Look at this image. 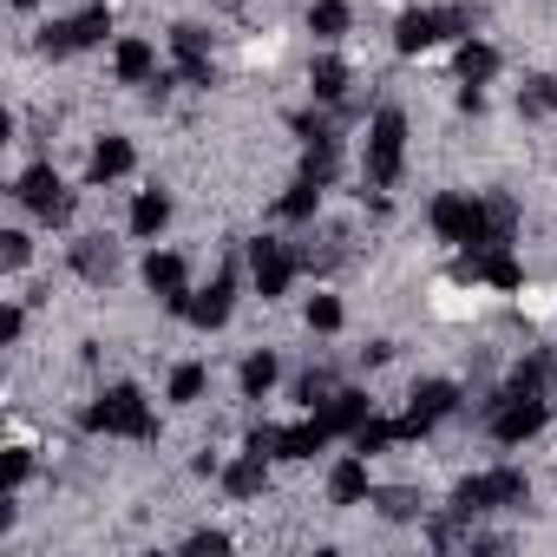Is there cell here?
Segmentation results:
<instances>
[{"instance_id":"cell-1","label":"cell","mask_w":557,"mask_h":557,"mask_svg":"<svg viewBox=\"0 0 557 557\" xmlns=\"http://www.w3.org/2000/svg\"><path fill=\"white\" fill-rule=\"evenodd\" d=\"M86 433H119V440H158V413H151V400L132 387V381H119V387H106L86 413Z\"/></svg>"},{"instance_id":"cell-2","label":"cell","mask_w":557,"mask_h":557,"mask_svg":"<svg viewBox=\"0 0 557 557\" xmlns=\"http://www.w3.org/2000/svg\"><path fill=\"white\" fill-rule=\"evenodd\" d=\"M426 216H433V236L453 243V249H485V243H492L485 197H472V190H440Z\"/></svg>"},{"instance_id":"cell-3","label":"cell","mask_w":557,"mask_h":557,"mask_svg":"<svg viewBox=\"0 0 557 557\" xmlns=\"http://www.w3.org/2000/svg\"><path fill=\"white\" fill-rule=\"evenodd\" d=\"M550 426V400L544 394H492L485 400V433L498 440V446H524V440H537Z\"/></svg>"},{"instance_id":"cell-4","label":"cell","mask_w":557,"mask_h":557,"mask_svg":"<svg viewBox=\"0 0 557 557\" xmlns=\"http://www.w3.org/2000/svg\"><path fill=\"white\" fill-rule=\"evenodd\" d=\"M400 164H407V112L387 106V112H374V125H368V184H374V190H394V184H400Z\"/></svg>"},{"instance_id":"cell-5","label":"cell","mask_w":557,"mask_h":557,"mask_svg":"<svg viewBox=\"0 0 557 557\" xmlns=\"http://www.w3.org/2000/svg\"><path fill=\"white\" fill-rule=\"evenodd\" d=\"M524 498H531V479H524L518 466H498V472L466 479V485L453 492V511L479 518V511H505V505H524Z\"/></svg>"},{"instance_id":"cell-6","label":"cell","mask_w":557,"mask_h":557,"mask_svg":"<svg viewBox=\"0 0 557 557\" xmlns=\"http://www.w3.org/2000/svg\"><path fill=\"white\" fill-rule=\"evenodd\" d=\"M296 269H302V249H289V243H275V236H256V243H249V283H256V296H262V302H275V296H289V283H296Z\"/></svg>"},{"instance_id":"cell-7","label":"cell","mask_w":557,"mask_h":557,"mask_svg":"<svg viewBox=\"0 0 557 557\" xmlns=\"http://www.w3.org/2000/svg\"><path fill=\"white\" fill-rule=\"evenodd\" d=\"M14 197H21L40 223H66V216H73V190L60 184L53 164H27V171L14 177Z\"/></svg>"},{"instance_id":"cell-8","label":"cell","mask_w":557,"mask_h":557,"mask_svg":"<svg viewBox=\"0 0 557 557\" xmlns=\"http://www.w3.org/2000/svg\"><path fill=\"white\" fill-rule=\"evenodd\" d=\"M106 34H112V14H106V8H86V14H73V21H53V27L40 34V53H47V60H66V53L99 47Z\"/></svg>"},{"instance_id":"cell-9","label":"cell","mask_w":557,"mask_h":557,"mask_svg":"<svg viewBox=\"0 0 557 557\" xmlns=\"http://www.w3.org/2000/svg\"><path fill=\"white\" fill-rule=\"evenodd\" d=\"M145 289L164 296L171 315H184V302H190V262H184L177 249H151V256H145Z\"/></svg>"},{"instance_id":"cell-10","label":"cell","mask_w":557,"mask_h":557,"mask_svg":"<svg viewBox=\"0 0 557 557\" xmlns=\"http://www.w3.org/2000/svg\"><path fill=\"white\" fill-rule=\"evenodd\" d=\"M171 60H177V73H184V86H216V66H210V27L177 21V27H171Z\"/></svg>"},{"instance_id":"cell-11","label":"cell","mask_w":557,"mask_h":557,"mask_svg":"<svg viewBox=\"0 0 557 557\" xmlns=\"http://www.w3.org/2000/svg\"><path fill=\"white\" fill-rule=\"evenodd\" d=\"M230 309H236V262H223V269H216V283H210V289H197V296L184 302V322H197V329L210 335V329H223V322H230Z\"/></svg>"},{"instance_id":"cell-12","label":"cell","mask_w":557,"mask_h":557,"mask_svg":"<svg viewBox=\"0 0 557 557\" xmlns=\"http://www.w3.org/2000/svg\"><path fill=\"white\" fill-rule=\"evenodd\" d=\"M407 413H413V420L433 433L446 413H459V381H420V387L407 394Z\"/></svg>"},{"instance_id":"cell-13","label":"cell","mask_w":557,"mask_h":557,"mask_svg":"<svg viewBox=\"0 0 557 557\" xmlns=\"http://www.w3.org/2000/svg\"><path fill=\"white\" fill-rule=\"evenodd\" d=\"M112 73H119V86H151V79H158V47L138 40V34L119 40V47H112Z\"/></svg>"},{"instance_id":"cell-14","label":"cell","mask_w":557,"mask_h":557,"mask_svg":"<svg viewBox=\"0 0 557 557\" xmlns=\"http://www.w3.org/2000/svg\"><path fill=\"white\" fill-rule=\"evenodd\" d=\"M132 164H138V151H132V138H99L92 145V164H86V184H119V177H132Z\"/></svg>"},{"instance_id":"cell-15","label":"cell","mask_w":557,"mask_h":557,"mask_svg":"<svg viewBox=\"0 0 557 557\" xmlns=\"http://www.w3.org/2000/svg\"><path fill=\"white\" fill-rule=\"evenodd\" d=\"M66 256H73V269L86 275V283H112L119 275V243H106V236H79Z\"/></svg>"},{"instance_id":"cell-16","label":"cell","mask_w":557,"mask_h":557,"mask_svg":"<svg viewBox=\"0 0 557 557\" xmlns=\"http://www.w3.org/2000/svg\"><path fill=\"white\" fill-rule=\"evenodd\" d=\"M315 413H329V426H335V440H342V433L355 440V433H361V426L374 420V400H368V394H355V387H342V394H335L329 407H315Z\"/></svg>"},{"instance_id":"cell-17","label":"cell","mask_w":557,"mask_h":557,"mask_svg":"<svg viewBox=\"0 0 557 557\" xmlns=\"http://www.w3.org/2000/svg\"><path fill=\"white\" fill-rule=\"evenodd\" d=\"M223 492H230V498H262V492H269V459H262V453L230 459V466H223Z\"/></svg>"},{"instance_id":"cell-18","label":"cell","mask_w":557,"mask_h":557,"mask_svg":"<svg viewBox=\"0 0 557 557\" xmlns=\"http://www.w3.org/2000/svg\"><path fill=\"white\" fill-rule=\"evenodd\" d=\"M329 440H335L329 413H309L302 426H283V459H315V453H322Z\"/></svg>"},{"instance_id":"cell-19","label":"cell","mask_w":557,"mask_h":557,"mask_svg":"<svg viewBox=\"0 0 557 557\" xmlns=\"http://www.w3.org/2000/svg\"><path fill=\"white\" fill-rule=\"evenodd\" d=\"M374 485H368V459L361 453H348V459H335V472H329V498L335 505H361Z\"/></svg>"},{"instance_id":"cell-20","label":"cell","mask_w":557,"mask_h":557,"mask_svg":"<svg viewBox=\"0 0 557 557\" xmlns=\"http://www.w3.org/2000/svg\"><path fill=\"white\" fill-rule=\"evenodd\" d=\"M348 27H355V8H348V0H309V34H315L322 47L348 40Z\"/></svg>"},{"instance_id":"cell-21","label":"cell","mask_w":557,"mask_h":557,"mask_svg":"<svg viewBox=\"0 0 557 557\" xmlns=\"http://www.w3.org/2000/svg\"><path fill=\"white\" fill-rule=\"evenodd\" d=\"M275 381H283V361H275L269 348H256L249 361H243V374H236V387H243V400H262Z\"/></svg>"},{"instance_id":"cell-22","label":"cell","mask_w":557,"mask_h":557,"mask_svg":"<svg viewBox=\"0 0 557 557\" xmlns=\"http://www.w3.org/2000/svg\"><path fill=\"white\" fill-rule=\"evenodd\" d=\"M309 92H315L322 106H342V99H348V60L322 53V60H315V73H309Z\"/></svg>"},{"instance_id":"cell-23","label":"cell","mask_w":557,"mask_h":557,"mask_svg":"<svg viewBox=\"0 0 557 557\" xmlns=\"http://www.w3.org/2000/svg\"><path fill=\"white\" fill-rule=\"evenodd\" d=\"M459 79H466V86L498 79V47H485V40H459Z\"/></svg>"},{"instance_id":"cell-24","label":"cell","mask_w":557,"mask_h":557,"mask_svg":"<svg viewBox=\"0 0 557 557\" xmlns=\"http://www.w3.org/2000/svg\"><path fill=\"white\" fill-rule=\"evenodd\" d=\"M171 223V197L164 190H138L132 197V236H158Z\"/></svg>"},{"instance_id":"cell-25","label":"cell","mask_w":557,"mask_h":557,"mask_svg":"<svg viewBox=\"0 0 557 557\" xmlns=\"http://www.w3.org/2000/svg\"><path fill=\"white\" fill-rule=\"evenodd\" d=\"M518 112H524V119H550V112H557V79H550V73H531V79L518 86Z\"/></svg>"},{"instance_id":"cell-26","label":"cell","mask_w":557,"mask_h":557,"mask_svg":"<svg viewBox=\"0 0 557 557\" xmlns=\"http://www.w3.org/2000/svg\"><path fill=\"white\" fill-rule=\"evenodd\" d=\"M203 387H210V368H203V361L171 368V407H197V400H203Z\"/></svg>"},{"instance_id":"cell-27","label":"cell","mask_w":557,"mask_h":557,"mask_svg":"<svg viewBox=\"0 0 557 557\" xmlns=\"http://www.w3.org/2000/svg\"><path fill=\"white\" fill-rule=\"evenodd\" d=\"M315 210H322V184H315V177H302L283 203H275V216H283V223H309Z\"/></svg>"},{"instance_id":"cell-28","label":"cell","mask_w":557,"mask_h":557,"mask_svg":"<svg viewBox=\"0 0 557 557\" xmlns=\"http://www.w3.org/2000/svg\"><path fill=\"white\" fill-rule=\"evenodd\" d=\"M335 394H342V387H335V374H329V368H309V374L296 381V400H302L309 413H315V407H329Z\"/></svg>"},{"instance_id":"cell-29","label":"cell","mask_w":557,"mask_h":557,"mask_svg":"<svg viewBox=\"0 0 557 557\" xmlns=\"http://www.w3.org/2000/svg\"><path fill=\"white\" fill-rule=\"evenodd\" d=\"M387 446H400V420H368L361 433H355V453L368 459V453H387Z\"/></svg>"},{"instance_id":"cell-30","label":"cell","mask_w":557,"mask_h":557,"mask_svg":"<svg viewBox=\"0 0 557 557\" xmlns=\"http://www.w3.org/2000/svg\"><path fill=\"white\" fill-rule=\"evenodd\" d=\"M485 216H492V243H511V230H518V203L511 197H485Z\"/></svg>"},{"instance_id":"cell-31","label":"cell","mask_w":557,"mask_h":557,"mask_svg":"<svg viewBox=\"0 0 557 557\" xmlns=\"http://www.w3.org/2000/svg\"><path fill=\"white\" fill-rule=\"evenodd\" d=\"M342 322H348V315H342L335 296H309V329H315V335H335Z\"/></svg>"},{"instance_id":"cell-32","label":"cell","mask_w":557,"mask_h":557,"mask_svg":"<svg viewBox=\"0 0 557 557\" xmlns=\"http://www.w3.org/2000/svg\"><path fill=\"white\" fill-rule=\"evenodd\" d=\"M0 262H8V269H27V262H34V236H27V230H8V236H0Z\"/></svg>"},{"instance_id":"cell-33","label":"cell","mask_w":557,"mask_h":557,"mask_svg":"<svg viewBox=\"0 0 557 557\" xmlns=\"http://www.w3.org/2000/svg\"><path fill=\"white\" fill-rule=\"evenodd\" d=\"M243 453H262V459H283V426H249Z\"/></svg>"},{"instance_id":"cell-34","label":"cell","mask_w":557,"mask_h":557,"mask_svg":"<svg viewBox=\"0 0 557 557\" xmlns=\"http://www.w3.org/2000/svg\"><path fill=\"white\" fill-rule=\"evenodd\" d=\"M27 479H34V453H27V446H14V453H8V492H21Z\"/></svg>"},{"instance_id":"cell-35","label":"cell","mask_w":557,"mask_h":557,"mask_svg":"<svg viewBox=\"0 0 557 557\" xmlns=\"http://www.w3.org/2000/svg\"><path fill=\"white\" fill-rule=\"evenodd\" d=\"M381 511H387V518H413V511H420V498H413L407 485H394V492H381Z\"/></svg>"},{"instance_id":"cell-36","label":"cell","mask_w":557,"mask_h":557,"mask_svg":"<svg viewBox=\"0 0 557 557\" xmlns=\"http://www.w3.org/2000/svg\"><path fill=\"white\" fill-rule=\"evenodd\" d=\"M184 550H190V557H203V550H230V531H190Z\"/></svg>"},{"instance_id":"cell-37","label":"cell","mask_w":557,"mask_h":557,"mask_svg":"<svg viewBox=\"0 0 557 557\" xmlns=\"http://www.w3.org/2000/svg\"><path fill=\"white\" fill-rule=\"evenodd\" d=\"M21 329H27V309L14 302L8 315H0V342H8V348H14V342H21Z\"/></svg>"},{"instance_id":"cell-38","label":"cell","mask_w":557,"mask_h":557,"mask_svg":"<svg viewBox=\"0 0 557 557\" xmlns=\"http://www.w3.org/2000/svg\"><path fill=\"white\" fill-rule=\"evenodd\" d=\"M361 361H368V368H381V361H394V342H368V348H361Z\"/></svg>"}]
</instances>
